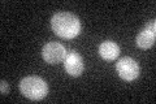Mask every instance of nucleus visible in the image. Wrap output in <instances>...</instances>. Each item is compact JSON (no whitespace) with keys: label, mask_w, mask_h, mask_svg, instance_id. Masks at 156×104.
Listing matches in <instances>:
<instances>
[{"label":"nucleus","mask_w":156,"mask_h":104,"mask_svg":"<svg viewBox=\"0 0 156 104\" xmlns=\"http://www.w3.org/2000/svg\"><path fill=\"white\" fill-rule=\"evenodd\" d=\"M51 27L57 37L62 39H73L80 35V18L69 12H58L51 18Z\"/></svg>","instance_id":"f257e3e1"},{"label":"nucleus","mask_w":156,"mask_h":104,"mask_svg":"<svg viewBox=\"0 0 156 104\" xmlns=\"http://www.w3.org/2000/svg\"><path fill=\"white\" fill-rule=\"evenodd\" d=\"M20 91L30 100H42L48 94V85L38 76H29L20 82Z\"/></svg>","instance_id":"f03ea898"},{"label":"nucleus","mask_w":156,"mask_h":104,"mask_svg":"<svg viewBox=\"0 0 156 104\" xmlns=\"http://www.w3.org/2000/svg\"><path fill=\"white\" fill-rule=\"evenodd\" d=\"M116 70L119 73L121 80H124L126 82H131V81L136 80L140 73L138 63L129 56L120 59L119 63L116 64Z\"/></svg>","instance_id":"7ed1b4c3"},{"label":"nucleus","mask_w":156,"mask_h":104,"mask_svg":"<svg viewBox=\"0 0 156 104\" xmlns=\"http://www.w3.org/2000/svg\"><path fill=\"white\" fill-rule=\"evenodd\" d=\"M66 49L62 44L57 43V42H50L43 46L42 49V56L43 60L46 63L51 64V65H55V64L62 63L64 59L66 57Z\"/></svg>","instance_id":"20e7f679"},{"label":"nucleus","mask_w":156,"mask_h":104,"mask_svg":"<svg viewBox=\"0 0 156 104\" xmlns=\"http://www.w3.org/2000/svg\"><path fill=\"white\" fill-rule=\"evenodd\" d=\"M156 39V22L155 20H151L150 22L144 25V27L136 35V46L140 49H148L155 44Z\"/></svg>","instance_id":"39448f33"},{"label":"nucleus","mask_w":156,"mask_h":104,"mask_svg":"<svg viewBox=\"0 0 156 104\" xmlns=\"http://www.w3.org/2000/svg\"><path fill=\"white\" fill-rule=\"evenodd\" d=\"M64 68L66 73L72 77H78L81 76L85 69L83 65V59L81 55L76 51H70L66 53V57L64 59Z\"/></svg>","instance_id":"423d86ee"},{"label":"nucleus","mask_w":156,"mask_h":104,"mask_svg":"<svg viewBox=\"0 0 156 104\" xmlns=\"http://www.w3.org/2000/svg\"><path fill=\"white\" fill-rule=\"evenodd\" d=\"M99 55L105 61H113L120 56V46L113 41H104L99 44Z\"/></svg>","instance_id":"0eeeda50"},{"label":"nucleus","mask_w":156,"mask_h":104,"mask_svg":"<svg viewBox=\"0 0 156 104\" xmlns=\"http://www.w3.org/2000/svg\"><path fill=\"white\" fill-rule=\"evenodd\" d=\"M0 92H2V95H7L9 92V85H8V82H5L4 80L0 82Z\"/></svg>","instance_id":"6e6552de"}]
</instances>
